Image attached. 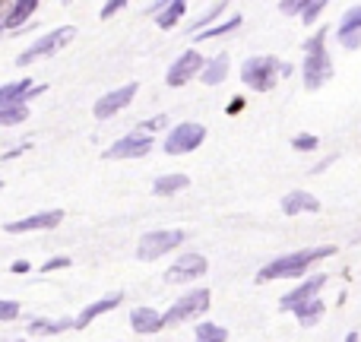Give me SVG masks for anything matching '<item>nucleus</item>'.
Masks as SVG:
<instances>
[{
    "mask_svg": "<svg viewBox=\"0 0 361 342\" xmlns=\"http://www.w3.org/2000/svg\"><path fill=\"white\" fill-rule=\"evenodd\" d=\"M336 254V244H320V248H305L295 250V254H286L279 260L267 263V267L257 273V282H273V279H286V276H301L314 267L317 260H326V257Z\"/></svg>",
    "mask_w": 361,
    "mask_h": 342,
    "instance_id": "f257e3e1",
    "label": "nucleus"
},
{
    "mask_svg": "<svg viewBox=\"0 0 361 342\" xmlns=\"http://www.w3.org/2000/svg\"><path fill=\"white\" fill-rule=\"evenodd\" d=\"M305 89L307 92H317L326 80L333 76V61L326 54V32H317L311 42H305Z\"/></svg>",
    "mask_w": 361,
    "mask_h": 342,
    "instance_id": "f03ea898",
    "label": "nucleus"
},
{
    "mask_svg": "<svg viewBox=\"0 0 361 342\" xmlns=\"http://www.w3.org/2000/svg\"><path fill=\"white\" fill-rule=\"evenodd\" d=\"M282 67H286V63H279L276 57H250L241 67V80L247 83L254 92H269V89L276 86V80L282 76Z\"/></svg>",
    "mask_w": 361,
    "mask_h": 342,
    "instance_id": "7ed1b4c3",
    "label": "nucleus"
},
{
    "mask_svg": "<svg viewBox=\"0 0 361 342\" xmlns=\"http://www.w3.org/2000/svg\"><path fill=\"white\" fill-rule=\"evenodd\" d=\"M206 307H209V292L197 288V292H187L184 298H178L162 317H165V324H180V320H193L200 314H206Z\"/></svg>",
    "mask_w": 361,
    "mask_h": 342,
    "instance_id": "20e7f679",
    "label": "nucleus"
},
{
    "mask_svg": "<svg viewBox=\"0 0 361 342\" xmlns=\"http://www.w3.org/2000/svg\"><path fill=\"white\" fill-rule=\"evenodd\" d=\"M180 241H184V231H178V228L175 231H149V235L140 238L137 257H140V260H156V257L175 250Z\"/></svg>",
    "mask_w": 361,
    "mask_h": 342,
    "instance_id": "39448f33",
    "label": "nucleus"
},
{
    "mask_svg": "<svg viewBox=\"0 0 361 342\" xmlns=\"http://www.w3.org/2000/svg\"><path fill=\"white\" fill-rule=\"evenodd\" d=\"M73 35H76V29H73V25H61V29L48 32V35H44V38H38V42L32 44L29 51H23V54H19V67H23V63L38 61V57H48V54H54V51H61L63 44H67Z\"/></svg>",
    "mask_w": 361,
    "mask_h": 342,
    "instance_id": "423d86ee",
    "label": "nucleus"
},
{
    "mask_svg": "<svg viewBox=\"0 0 361 342\" xmlns=\"http://www.w3.org/2000/svg\"><path fill=\"white\" fill-rule=\"evenodd\" d=\"M206 140V127L203 124H178L175 130L165 140V152L169 156H184V152H193L200 143Z\"/></svg>",
    "mask_w": 361,
    "mask_h": 342,
    "instance_id": "0eeeda50",
    "label": "nucleus"
},
{
    "mask_svg": "<svg viewBox=\"0 0 361 342\" xmlns=\"http://www.w3.org/2000/svg\"><path fill=\"white\" fill-rule=\"evenodd\" d=\"M203 67H206V61L200 57V51H184L175 61V67L169 70L165 83H169V86H184V83H190L197 73H203Z\"/></svg>",
    "mask_w": 361,
    "mask_h": 342,
    "instance_id": "6e6552de",
    "label": "nucleus"
},
{
    "mask_svg": "<svg viewBox=\"0 0 361 342\" xmlns=\"http://www.w3.org/2000/svg\"><path fill=\"white\" fill-rule=\"evenodd\" d=\"M133 95H137V83H127L124 89H114V92L102 95L99 102H95V118L105 121V118H114V114L121 111V108H127L133 102Z\"/></svg>",
    "mask_w": 361,
    "mask_h": 342,
    "instance_id": "1a4fd4ad",
    "label": "nucleus"
},
{
    "mask_svg": "<svg viewBox=\"0 0 361 342\" xmlns=\"http://www.w3.org/2000/svg\"><path fill=\"white\" fill-rule=\"evenodd\" d=\"M326 286V276L324 273H317V276H311V279L305 282V286H298L295 292H288L286 298L279 301V307L282 311H295V307H301V305H307V301H314L320 295V288Z\"/></svg>",
    "mask_w": 361,
    "mask_h": 342,
    "instance_id": "9d476101",
    "label": "nucleus"
},
{
    "mask_svg": "<svg viewBox=\"0 0 361 342\" xmlns=\"http://www.w3.org/2000/svg\"><path fill=\"white\" fill-rule=\"evenodd\" d=\"M149 149H152V137H146V133H130V137L118 140L105 156L108 159H140V156H146Z\"/></svg>",
    "mask_w": 361,
    "mask_h": 342,
    "instance_id": "9b49d317",
    "label": "nucleus"
},
{
    "mask_svg": "<svg viewBox=\"0 0 361 342\" xmlns=\"http://www.w3.org/2000/svg\"><path fill=\"white\" fill-rule=\"evenodd\" d=\"M38 92H48L44 86H32V80H16V83H6V86H0V108H16L23 105L25 99H32V95Z\"/></svg>",
    "mask_w": 361,
    "mask_h": 342,
    "instance_id": "f8f14e48",
    "label": "nucleus"
},
{
    "mask_svg": "<svg viewBox=\"0 0 361 342\" xmlns=\"http://www.w3.org/2000/svg\"><path fill=\"white\" fill-rule=\"evenodd\" d=\"M203 273H206V257L184 254L175 267L165 273V282H190V279H200Z\"/></svg>",
    "mask_w": 361,
    "mask_h": 342,
    "instance_id": "ddd939ff",
    "label": "nucleus"
},
{
    "mask_svg": "<svg viewBox=\"0 0 361 342\" xmlns=\"http://www.w3.org/2000/svg\"><path fill=\"white\" fill-rule=\"evenodd\" d=\"M63 219L61 209H51V212H38V216H29V219H19V222H10L6 231L10 235H19V231H44V228H57Z\"/></svg>",
    "mask_w": 361,
    "mask_h": 342,
    "instance_id": "4468645a",
    "label": "nucleus"
},
{
    "mask_svg": "<svg viewBox=\"0 0 361 342\" xmlns=\"http://www.w3.org/2000/svg\"><path fill=\"white\" fill-rule=\"evenodd\" d=\"M339 42L349 51L361 44V6H352V10L339 19Z\"/></svg>",
    "mask_w": 361,
    "mask_h": 342,
    "instance_id": "2eb2a0df",
    "label": "nucleus"
},
{
    "mask_svg": "<svg viewBox=\"0 0 361 342\" xmlns=\"http://www.w3.org/2000/svg\"><path fill=\"white\" fill-rule=\"evenodd\" d=\"M124 301V295H108V298H102V301H92V305L86 307V311L80 314V317L73 320V330H86L89 324H92L95 317H102V314H108V311H114V307Z\"/></svg>",
    "mask_w": 361,
    "mask_h": 342,
    "instance_id": "dca6fc26",
    "label": "nucleus"
},
{
    "mask_svg": "<svg viewBox=\"0 0 361 342\" xmlns=\"http://www.w3.org/2000/svg\"><path fill=\"white\" fill-rule=\"evenodd\" d=\"M130 326H133V333H143V336H149V333L162 330L165 317L159 311H152V307H137V311L130 314Z\"/></svg>",
    "mask_w": 361,
    "mask_h": 342,
    "instance_id": "f3484780",
    "label": "nucleus"
},
{
    "mask_svg": "<svg viewBox=\"0 0 361 342\" xmlns=\"http://www.w3.org/2000/svg\"><path fill=\"white\" fill-rule=\"evenodd\" d=\"M320 209V200L311 197V193L305 190H292L282 197V212L286 216H298V212H317Z\"/></svg>",
    "mask_w": 361,
    "mask_h": 342,
    "instance_id": "a211bd4d",
    "label": "nucleus"
},
{
    "mask_svg": "<svg viewBox=\"0 0 361 342\" xmlns=\"http://www.w3.org/2000/svg\"><path fill=\"white\" fill-rule=\"evenodd\" d=\"M225 76H228V54H216L209 63H206L203 73H200V80H203L206 86H219Z\"/></svg>",
    "mask_w": 361,
    "mask_h": 342,
    "instance_id": "6ab92c4d",
    "label": "nucleus"
},
{
    "mask_svg": "<svg viewBox=\"0 0 361 342\" xmlns=\"http://www.w3.org/2000/svg\"><path fill=\"white\" fill-rule=\"evenodd\" d=\"M35 6H38L35 0H19V4H13L10 13L4 16V25H6V29H16V25H23L25 19L35 13Z\"/></svg>",
    "mask_w": 361,
    "mask_h": 342,
    "instance_id": "aec40b11",
    "label": "nucleus"
},
{
    "mask_svg": "<svg viewBox=\"0 0 361 342\" xmlns=\"http://www.w3.org/2000/svg\"><path fill=\"white\" fill-rule=\"evenodd\" d=\"M187 184H190V181H187V174H162V178L152 184V193H159V197H169V193L184 190Z\"/></svg>",
    "mask_w": 361,
    "mask_h": 342,
    "instance_id": "412c9836",
    "label": "nucleus"
},
{
    "mask_svg": "<svg viewBox=\"0 0 361 342\" xmlns=\"http://www.w3.org/2000/svg\"><path fill=\"white\" fill-rule=\"evenodd\" d=\"M324 311H326V307H324V301H320V298H314V301H307V305L295 307V314H298L301 326H314V324H320Z\"/></svg>",
    "mask_w": 361,
    "mask_h": 342,
    "instance_id": "4be33fe9",
    "label": "nucleus"
},
{
    "mask_svg": "<svg viewBox=\"0 0 361 342\" xmlns=\"http://www.w3.org/2000/svg\"><path fill=\"white\" fill-rule=\"evenodd\" d=\"M73 326V320H32L29 330L35 333V336H54V333H63Z\"/></svg>",
    "mask_w": 361,
    "mask_h": 342,
    "instance_id": "5701e85b",
    "label": "nucleus"
},
{
    "mask_svg": "<svg viewBox=\"0 0 361 342\" xmlns=\"http://www.w3.org/2000/svg\"><path fill=\"white\" fill-rule=\"evenodd\" d=\"M184 10H187V4H184V0H175V4H169V6H165V10H162V16L156 19V23H159V29H171V25H175L178 19L184 16Z\"/></svg>",
    "mask_w": 361,
    "mask_h": 342,
    "instance_id": "b1692460",
    "label": "nucleus"
},
{
    "mask_svg": "<svg viewBox=\"0 0 361 342\" xmlns=\"http://www.w3.org/2000/svg\"><path fill=\"white\" fill-rule=\"evenodd\" d=\"M225 339H228V333H225L222 326H216V324L197 326V342H225Z\"/></svg>",
    "mask_w": 361,
    "mask_h": 342,
    "instance_id": "393cba45",
    "label": "nucleus"
},
{
    "mask_svg": "<svg viewBox=\"0 0 361 342\" xmlns=\"http://www.w3.org/2000/svg\"><path fill=\"white\" fill-rule=\"evenodd\" d=\"M238 25H241V16H231L228 23H222V25H212V29H206V32H200V42H209V38H219V35H228V32H235Z\"/></svg>",
    "mask_w": 361,
    "mask_h": 342,
    "instance_id": "a878e982",
    "label": "nucleus"
},
{
    "mask_svg": "<svg viewBox=\"0 0 361 342\" xmlns=\"http://www.w3.org/2000/svg\"><path fill=\"white\" fill-rule=\"evenodd\" d=\"M292 146H295L298 152H314V149L320 146V140L314 137V133H298V137L292 140Z\"/></svg>",
    "mask_w": 361,
    "mask_h": 342,
    "instance_id": "bb28decb",
    "label": "nucleus"
},
{
    "mask_svg": "<svg viewBox=\"0 0 361 342\" xmlns=\"http://www.w3.org/2000/svg\"><path fill=\"white\" fill-rule=\"evenodd\" d=\"M324 0H314V4H307L305 6V13H301V23H305V25H314V19H317L320 16V13H324Z\"/></svg>",
    "mask_w": 361,
    "mask_h": 342,
    "instance_id": "cd10ccee",
    "label": "nucleus"
},
{
    "mask_svg": "<svg viewBox=\"0 0 361 342\" xmlns=\"http://www.w3.org/2000/svg\"><path fill=\"white\" fill-rule=\"evenodd\" d=\"M16 314H19L16 301H0V324H4V320H16Z\"/></svg>",
    "mask_w": 361,
    "mask_h": 342,
    "instance_id": "c85d7f7f",
    "label": "nucleus"
},
{
    "mask_svg": "<svg viewBox=\"0 0 361 342\" xmlns=\"http://www.w3.org/2000/svg\"><path fill=\"white\" fill-rule=\"evenodd\" d=\"M305 6H307V4H301V0H282L279 10L286 13V16H292V13H305Z\"/></svg>",
    "mask_w": 361,
    "mask_h": 342,
    "instance_id": "c756f323",
    "label": "nucleus"
},
{
    "mask_svg": "<svg viewBox=\"0 0 361 342\" xmlns=\"http://www.w3.org/2000/svg\"><path fill=\"white\" fill-rule=\"evenodd\" d=\"M219 13H225V4H216V6H212V10H209V13H206V16H200V23H197V25H193V32H200V25L212 23V19H216V16H219Z\"/></svg>",
    "mask_w": 361,
    "mask_h": 342,
    "instance_id": "7c9ffc66",
    "label": "nucleus"
},
{
    "mask_svg": "<svg viewBox=\"0 0 361 342\" xmlns=\"http://www.w3.org/2000/svg\"><path fill=\"white\" fill-rule=\"evenodd\" d=\"M124 0H111V4H105V6H102V19H108V16H114V13H118V10H124Z\"/></svg>",
    "mask_w": 361,
    "mask_h": 342,
    "instance_id": "2f4dec72",
    "label": "nucleus"
},
{
    "mask_svg": "<svg viewBox=\"0 0 361 342\" xmlns=\"http://www.w3.org/2000/svg\"><path fill=\"white\" fill-rule=\"evenodd\" d=\"M63 267H70V260L67 257H54V260H44V273H51V269H63Z\"/></svg>",
    "mask_w": 361,
    "mask_h": 342,
    "instance_id": "473e14b6",
    "label": "nucleus"
},
{
    "mask_svg": "<svg viewBox=\"0 0 361 342\" xmlns=\"http://www.w3.org/2000/svg\"><path fill=\"white\" fill-rule=\"evenodd\" d=\"M10 269H13V273H19V276H23V273H29V263H25V260H16Z\"/></svg>",
    "mask_w": 361,
    "mask_h": 342,
    "instance_id": "72a5a7b5",
    "label": "nucleus"
},
{
    "mask_svg": "<svg viewBox=\"0 0 361 342\" xmlns=\"http://www.w3.org/2000/svg\"><path fill=\"white\" fill-rule=\"evenodd\" d=\"M241 108H244V99H235V102H231V105H228V114H238V111H241Z\"/></svg>",
    "mask_w": 361,
    "mask_h": 342,
    "instance_id": "f704fd0d",
    "label": "nucleus"
},
{
    "mask_svg": "<svg viewBox=\"0 0 361 342\" xmlns=\"http://www.w3.org/2000/svg\"><path fill=\"white\" fill-rule=\"evenodd\" d=\"M345 342H361V336H358V333H349V336H345Z\"/></svg>",
    "mask_w": 361,
    "mask_h": 342,
    "instance_id": "c9c22d12",
    "label": "nucleus"
},
{
    "mask_svg": "<svg viewBox=\"0 0 361 342\" xmlns=\"http://www.w3.org/2000/svg\"><path fill=\"white\" fill-rule=\"evenodd\" d=\"M6 342H13V339H6Z\"/></svg>",
    "mask_w": 361,
    "mask_h": 342,
    "instance_id": "e433bc0d",
    "label": "nucleus"
}]
</instances>
